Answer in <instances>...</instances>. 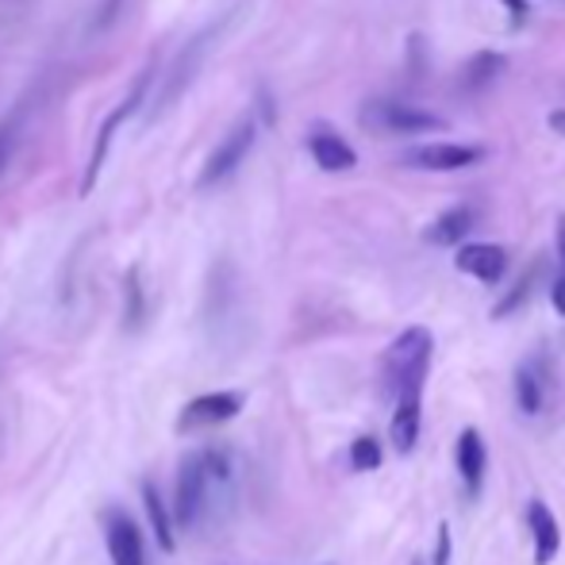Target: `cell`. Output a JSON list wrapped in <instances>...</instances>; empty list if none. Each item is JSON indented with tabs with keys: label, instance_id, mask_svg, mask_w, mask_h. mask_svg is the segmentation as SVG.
I'll return each instance as SVG.
<instances>
[{
	"label": "cell",
	"instance_id": "23",
	"mask_svg": "<svg viewBox=\"0 0 565 565\" xmlns=\"http://www.w3.org/2000/svg\"><path fill=\"white\" fill-rule=\"evenodd\" d=\"M504 8L512 12V20H523V12H528V4H523V0H504Z\"/></svg>",
	"mask_w": 565,
	"mask_h": 565
},
{
	"label": "cell",
	"instance_id": "9",
	"mask_svg": "<svg viewBox=\"0 0 565 565\" xmlns=\"http://www.w3.org/2000/svg\"><path fill=\"white\" fill-rule=\"evenodd\" d=\"M458 270L477 281H485V285H492V281L504 278L508 254H504V247H497V242H469V247L458 250Z\"/></svg>",
	"mask_w": 565,
	"mask_h": 565
},
{
	"label": "cell",
	"instance_id": "19",
	"mask_svg": "<svg viewBox=\"0 0 565 565\" xmlns=\"http://www.w3.org/2000/svg\"><path fill=\"white\" fill-rule=\"evenodd\" d=\"M20 116H12L8 123H0V177H4L8 162H12L15 154V143H20Z\"/></svg>",
	"mask_w": 565,
	"mask_h": 565
},
{
	"label": "cell",
	"instance_id": "6",
	"mask_svg": "<svg viewBox=\"0 0 565 565\" xmlns=\"http://www.w3.org/2000/svg\"><path fill=\"white\" fill-rule=\"evenodd\" d=\"M100 528H105V546L112 565H146L143 531H139V523L123 508H105L100 512Z\"/></svg>",
	"mask_w": 565,
	"mask_h": 565
},
{
	"label": "cell",
	"instance_id": "25",
	"mask_svg": "<svg viewBox=\"0 0 565 565\" xmlns=\"http://www.w3.org/2000/svg\"><path fill=\"white\" fill-rule=\"evenodd\" d=\"M558 250H562V262H565V219L558 224Z\"/></svg>",
	"mask_w": 565,
	"mask_h": 565
},
{
	"label": "cell",
	"instance_id": "3",
	"mask_svg": "<svg viewBox=\"0 0 565 565\" xmlns=\"http://www.w3.org/2000/svg\"><path fill=\"white\" fill-rule=\"evenodd\" d=\"M151 77H154V66H146L143 74L135 77V85H131V93H128V97H123L120 105H116L112 112L105 116V123H100L97 139H93V154H89V162H85L82 196H89L93 188H97V177H100V170H105V162H108V151H112V139H116V131H120V123L128 120V116H135V108L143 105L146 89H151Z\"/></svg>",
	"mask_w": 565,
	"mask_h": 565
},
{
	"label": "cell",
	"instance_id": "16",
	"mask_svg": "<svg viewBox=\"0 0 565 565\" xmlns=\"http://www.w3.org/2000/svg\"><path fill=\"white\" fill-rule=\"evenodd\" d=\"M500 74H504V54L481 51V54H474V58L466 62V69H461V85H466L469 93L489 89V85L497 82Z\"/></svg>",
	"mask_w": 565,
	"mask_h": 565
},
{
	"label": "cell",
	"instance_id": "22",
	"mask_svg": "<svg viewBox=\"0 0 565 565\" xmlns=\"http://www.w3.org/2000/svg\"><path fill=\"white\" fill-rule=\"evenodd\" d=\"M551 301H554V308H558V316H565V278L554 281V289H551Z\"/></svg>",
	"mask_w": 565,
	"mask_h": 565
},
{
	"label": "cell",
	"instance_id": "26",
	"mask_svg": "<svg viewBox=\"0 0 565 565\" xmlns=\"http://www.w3.org/2000/svg\"><path fill=\"white\" fill-rule=\"evenodd\" d=\"M412 565H420V562H412Z\"/></svg>",
	"mask_w": 565,
	"mask_h": 565
},
{
	"label": "cell",
	"instance_id": "7",
	"mask_svg": "<svg viewBox=\"0 0 565 565\" xmlns=\"http://www.w3.org/2000/svg\"><path fill=\"white\" fill-rule=\"evenodd\" d=\"M477 159H481V146L474 143H431L404 154L408 166H420V170H461V166H474Z\"/></svg>",
	"mask_w": 565,
	"mask_h": 565
},
{
	"label": "cell",
	"instance_id": "4",
	"mask_svg": "<svg viewBox=\"0 0 565 565\" xmlns=\"http://www.w3.org/2000/svg\"><path fill=\"white\" fill-rule=\"evenodd\" d=\"M254 135H258V128H254V120H239L231 131H227V139L216 146V151L208 154V162H204V170H200V177H196V188H216V185H224L227 177L235 174V170L242 166V159L250 154V146H254Z\"/></svg>",
	"mask_w": 565,
	"mask_h": 565
},
{
	"label": "cell",
	"instance_id": "2",
	"mask_svg": "<svg viewBox=\"0 0 565 565\" xmlns=\"http://www.w3.org/2000/svg\"><path fill=\"white\" fill-rule=\"evenodd\" d=\"M431 350H435V339H431L427 327H408L392 339L389 355L381 362V389L389 400H396L400 392H423V381H427V366H431Z\"/></svg>",
	"mask_w": 565,
	"mask_h": 565
},
{
	"label": "cell",
	"instance_id": "12",
	"mask_svg": "<svg viewBox=\"0 0 565 565\" xmlns=\"http://www.w3.org/2000/svg\"><path fill=\"white\" fill-rule=\"evenodd\" d=\"M528 528H531V539H535V565H551L562 551V531H558L554 512L543 504V500H531Z\"/></svg>",
	"mask_w": 565,
	"mask_h": 565
},
{
	"label": "cell",
	"instance_id": "21",
	"mask_svg": "<svg viewBox=\"0 0 565 565\" xmlns=\"http://www.w3.org/2000/svg\"><path fill=\"white\" fill-rule=\"evenodd\" d=\"M435 565H450V528H438V543H435Z\"/></svg>",
	"mask_w": 565,
	"mask_h": 565
},
{
	"label": "cell",
	"instance_id": "17",
	"mask_svg": "<svg viewBox=\"0 0 565 565\" xmlns=\"http://www.w3.org/2000/svg\"><path fill=\"white\" fill-rule=\"evenodd\" d=\"M515 400H520L523 415H535L543 412V384H539V377L523 366L520 373H515Z\"/></svg>",
	"mask_w": 565,
	"mask_h": 565
},
{
	"label": "cell",
	"instance_id": "10",
	"mask_svg": "<svg viewBox=\"0 0 565 565\" xmlns=\"http://www.w3.org/2000/svg\"><path fill=\"white\" fill-rule=\"evenodd\" d=\"M392 404H396V408H392V427H389L392 450H396V454H412L415 450V438H420L423 392H400Z\"/></svg>",
	"mask_w": 565,
	"mask_h": 565
},
{
	"label": "cell",
	"instance_id": "14",
	"mask_svg": "<svg viewBox=\"0 0 565 565\" xmlns=\"http://www.w3.org/2000/svg\"><path fill=\"white\" fill-rule=\"evenodd\" d=\"M143 508H146V515H151V528H154L159 546L166 554H174L177 551V531H174V520H170L166 500H162V492H159V485H154V481H143Z\"/></svg>",
	"mask_w": 565,
	"mask_h": 565
},
{
	"label": "cell",
	"instance_id": "20",
	"mask_svg": "<svg viewBox=\"0 0 565 565\" xmlns=\"http://www.w3.org/2000/svg\"><path fill=\"white\" fill-rule=\"evenodd\" d=\"M128 324L131 327H139L143 324V316H146V308H143V285H139V270H131L128 273Z\"/></svg>",
	"mask_w": 565,
	"mask_h": 565
},
{
	"label": "cell",
	"instance_id": "13",
	"mask_svg": "<svg viewBox=\"0 0 565 565\" xmlns=\"http://www.w3.org/2000/svg\"><path fill=\"white\" fill-rule=\"evenodd\" d=\"M458 469L461 481H466V492L477 497L481 492V477H485V438L477 427H466L458 438Z\"/></svg>",
	"mask_w": 565,
	"mask_h": 565
},
{
	"label": "cell",
	"instance_id": "5",
	"mask_svg": "<svg viewBox=\"0 0 565 565\" xmlns=\"http://www.w3.org/2000/svg\"><path fill=\"white\" fill-rule=\"evenodd\" d=\"M242 404H247L242 392H204V396H193L182 408V415H177V435L219 427V423L235 420L242 412Z\"/></svg>",
	"mask_w": 565,
	"mask_h": 565
},
{
	"label": "cell",
	"instance_id": "1",
	"mask_svg": "<svg viewBox=\"0 0 565 565\" xmlns=\"http://www.w3.org/2000/svg\"><path fill=\"white\" fill-rule=\"evenodd\" d=\"M231 497V458L216 446L208 450H193L177 469V492H174V531H196L216 500Z\"/></svg>",
	"mask_w": 565,
	"mask_h": 565
},
{
	"label": "cell",
	"instance_id": "11",
	"mask_svg": "<svg viewBox=\"0 0 565 565\" xmlns=\"http://www.w3.org/2000/svg\"><path fill=\"white\" fill-rule=\"evenodd\" d=\"M373 123H377V128H384V131H404V135L446 128L443 116L423 112V108H408V105H377L373 108Z\"/></svg>",
	"mask_w": 565,
	"mask_h": 565
},
{
	"label": "cell",
	"instance_id": "18",
	"mask_svg": "<svg viewBox=\"0 0 565 565\" xmlns=\"http://www.w3.org/2000/svg\"><path fill=\"white\" fill-rule=\"evenodd\" d=\"M381 443H377L373 435H362L355 438V446H350V466L358 469V474H373V469H381Z\"/></svg>",
	"mask_w": 565,
	"mask_h": 565
},
{
	"label": "cell",
	"instance_id": "24",
	"mask_svg": "<svg viewBox=\"0 0 565 565\" xmlns=\"http://www.w3.org/2000/svg\"><path fill=\"white\" fill-rule=\"evenodd\" d=\"M551 128L558 131V135H565V108H558V112H551Z\"/></svg>",
	"mask_w": 565,
	"mask_h": 565
},
{
	"label": "cell",
	"instance_id": "15",
	"mask_svg": "<svg viewBox=\"0 0 565 565\" xmlns=\"http://www.w3.org/2000/svg\"><path fill=\"white\" fill-rule=\"evenodd\" d=\"M469 231H474V211L450 208L427 227V242H435V247H454V242H461Z\"/></svg>",
	"mask_w": 565,
	"mask_h": 565
},
{
	"label": "cell",
	"instance_id": "8",
	"mask_svg": "<svg viewBox=\"0 0 565 565\" xmlns=\"http://www.w3.org/2000/svg\"><path fill=\"white\" fill-rule=\"evenodd\" d=\"M308 151H312V159H316V166L324 170V174H347V170L358 166L355 146H350L343 135H335V131H327V128L312 131Z\"/></svg>",
	"mask_w": 565,
	"mask_h": 565
}]
</instances>
